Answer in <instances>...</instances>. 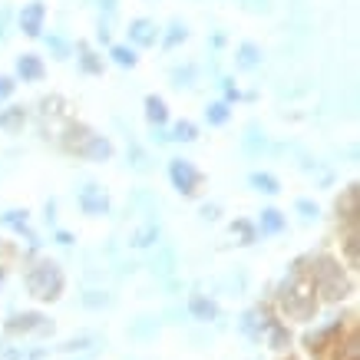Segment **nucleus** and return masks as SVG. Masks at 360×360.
Segmentation results:
<instances>
[{
    "label": "nucleus",
    "mask_w": 360,
    "mask_h": 360,
    "mask_svg": "<svg viewBox=\"0 0 360 360\" xmlns=\"http://www.w3.org/2000/svg\"><path fill=\"white\" fill-rule=\"evenodd\" d=\"M248 186L255 188V192H262V195H278V192H281V182H278V175L264 172V169H255V172L248 175Z\"/></svg>",
    "instance_id": "nucleus-22"
},
{
    "label": "nucleus",
    "mask_w": 360,
    "mask_h": 360,
    "mask_svg": "<svg viewBox=\"0 0 360 360\" xmlns=\"http://www.w3.org/2000/svg\"><path fill=\"white\" fill-rule=\"evenodd\" d=\"M340 248H344L347 268L350 271H357V264H360V231H357V225H344V229H340Z\"/></svg>",
    "instance_id": "nucleus-18"
},
{
    "label": "nucleus",
    "mask_w": 360,
    "mask_h": 360,
    "mask_svg": "<svg viewBox=\"0 0 360 360\" xmlns=\"http://www.w3.org/2000/svg\"><path fill=\"white\" fill-rule=\"evenodd\" d=\"M66 153L79 155V159H89V162H110L112 159V142L110 136L103 132H93L83 122H66L63 136H60Z\"/></svg>",
    "instance_id": "nucleus-3"
},
{
    "label": "nucleus",
    "mask_w": 360,
    "mask_h": 360,
    "mask_svg": "<svg viewBox=\"0 0 360 360\" xmlns=\"http://www.w3.org/2000/svg\"><path fill=\"white\" fill-rule=\"evenodd\" d=\"M23 120H27L23 106H7V110L0 112V129H20Z\"/></svg>",
    "instance_id": "nucleus-34"
},
{
    "label": "nucleus",
    "mask_w": 360,
    "mask_h": 360,
    "mask_svg": "<svg viewBox=\"0 0 360 360\" xmlns=\"http://www.w3.org/2000/svg\"><path fill=\"white\" fill-rule=\"evenodd\" d=\"M274 304H278V311H281L288 321H301V324L317 314L321 301H317L314 288L307 281V271H304V262H301V258H297V262L288 268V274L281 278L278 291H274Z\"/></svg>",
    "instance_id": "nucleus-2"
},
{
    "label": "nucleus",
    "mask_w": 360,
    "mask_h": 360,
    "mask_svg": "<svg viewBox=\"0 0 360 360\" xmlns=\"http://www.w3.org/2000/svg\"><path fill=\"white\" fill-rule=\"evenodd\" d=\"M241 149L258 159L262 153H268V132H264L258 122H248V129H245V136H241Z\"/></svg>",
    "instance_id": "nucleus-19"
},
{
    "label": "nucleus",
    "mask_w": 360,
    "mask_h": 360,
    "mask_svg": "<svg viewBox=\"0 0 360 360\" xmlns=\"http://www.w3.org/2000/svg\"><path fill=\"white\" fill-rule=\"evenodd\" d=\"M169 136H172V142H182V146H188V142L198 139V126L192 120H179V122H172Z\"/></svg>",
    "instance_id": "nucleus-32"
},
{
    "label": "nucleus",
    "mask_w": 360,
    "mask_h": 360,
    "mask_svg": "<svg viewBox=\"0 0 360 360\" xmlns=\"http://www.w3.org/2000/svg\"><path fill=\"white\" fill-rule=\"evenodd\" d=\"M188 314L195 317L198 324H212V321H219V301L208 295H192L188 297Z\"/></svg>",
    "instance_id": "nucleus-15"
},
{
    "label": "nucleus",
    "mask_w": 360,
    "mask_h": 360,
    "mask_svg": "<svg viewBox=\"0 0 360 360\" xmlns=\"http://www.w3.org/2000/svg\"><path fill=\"white\" fill-rule=\"evenodd\" d=\"M77 66L89 77H96V73H103V56L96 50H89V44H77Z\"/></svg>",
    "instance_id": "nucleus-23"
},
{
    "label": "nucleus",
    "mask_w": 360,
    "mask_h": 360,
    "mask_svg": "<svg viewBox=\"0 0 360 360\" xmlns=\"http://www.w3.org/2000/svg\"><path fill=\"white\" fill-rule=\"evenodd\" d=\"M229 120H231V103L215 99V103H208L205 106V122L208 126H225Z\"/></svg>",
    "instance_id": "nucleus-28"
},
{
    "label": "nucleus",
    "mask_w": 360,
    "mask_h": 360,
    "mask_svg": "<svg viewBox=\"0 0 360 360\" xmlns=\"http://www.w3.org/2000/svg\"><path fill=\"white\" fill-rule=\"evenodd\" d=\"M142 106H146V122L149 126H165L169 122V106H165V99L159 93H149Z\"/></svg>",
    "instance_id": "nucleus-21"
},
{
    "label": "nucleus",
    "mask_w": 360,
    "mask_h": 360,
    "mask_svg": "<svg viewBox=\"0 0 360 360\" xmlns=\"http://www.w3.org/2000/svg\"><path fill=\"white\" fill-rule=\"evenodd\" d=\"M110 60L116 66H122V70H132V66L139 63V53H136V46H129V44H112Z\"/></svg>",
    "instance_id": "nucleus-27"
},
{
    "label": "nucleus",
    "mask_w": 360,
    "mask_h": 360,
    "mask_svg": "<svg viewBox=\"0 0 360 360\" xmlns=\"http://www.w3.org/2000/svg\"><path fill=\"white\" fill-rule=\"evenodd\" d=\"M13 93H17V79H13V77H0V103H7Z\"/></svg>",
    "instance_id": "nucleus-40"
},
{
    "label": "nucleus",
    "mask_w": 360,
    "mask_h": 360,
    "mask_svg": "<svg viewBox=\"0 0 360 360\" xmlns=\"http://www.w3.org/2000/svg\"><path fill=\"white\" fill-rule=\"evenodd\" d=\"M159 37H162V30H159V23L149 20V17H136V20H129V27H126V44L136 46V50L155 46Z\"/></svg>",
    "instance_id": "nucleus-9"
},
{
    "label": "nucleus",
    "mask_w": 360,
    "mask_h": 360,
    "mask_svg": "<svg viewBox=\"0 0 360 360\" xmlns=\"http://www.w3.org/2000/svg\"><path fill=\"white\" fill-rule=\"evenodd\" d=\"M159 238H162V229H159V221L149 219L146 225H139V229L132 231L129 245L132 248H153V245H159Z\"/></svg>",
    "instance_id": "nucleus-20"
},
{
    "label": "nucleus",
    "mask_w": 360,
    "mask_h": 360,
    "mask_svg": "<svg viewBox=\"0 0 360 360\" xmlns=\"http://www.w3.org/2000/svg\"><path fill=\"white\" fill-rule=\"evenodd\" d=\"M0 225H4V229H11V231H17L20 238L30 241L33 248L40 245V241H37V235L30 231V212H27V208H7V212L0 215Z\"/></svg>",
    "instance_id": "nucleus-12"
},
{
    "label": "nucleus",
    "mask_w": 360,
    "mask_h": 360,
    "mask_svg": "<svg viewBox=\"0 0 360 360\" xmlns=\"http://www.w3.org/2000/svg\"><path fill=\"white\" fill-rule=\"evenodd\" d=\"M255 229H258V235H281V231L288 229V215H284V212H278L274 205H268V208H262V212H258Z\"/></svg>",
    "instance_id": "nucleus-17"
},
{
    "label": "nucleus",
    "mask_w": 360,
    "mask_h": 360,
    "mask_svg": "<svg viewBox=\"0 0 360 360\" xmlns=\"http://www.w3.org/2000/svg\"><path fill=\"white\" fill-rule=\"evenodd\" d=\"M231 235L238 238V245H255V241H258V229H255V221H248V219L231 221Z\"/></svg>",
    "instance_id": "nucleus-33"
},
{
    "label": "nucleus",
    "mask_w": 360,
    "mask_h": 360,
    "mask_svg": "<svg viewBox=\"0 0 360 360\" xmlns=\"http://www.w3.org/2000/svg\"><path fill=\"white\" fill-rule=\"evenodd\" d=\"M79 301H83V307H89V311H103V307H112V304H116L112 291H106V288H89V291L79 297Z\"/></svg>",
    "instance_id": "nucleus-26"
},
{
    "label": "nucleus",
    "mask_w": 360,
    "mask_h": 360,
    "mask_svg": "<svg viewBox=\"0 0 360 360\" xmlns=\"http://www.w3.org/2000/svg\"><path fill=\"white\" fill-rule=\"evenodd\" d=\"M212 46H215V50H219V46H225V33H215V37H212Z\"/></svg>",
    "instance_id": "nucleus-47"
},
{
    "label": "nucleus",
    "mask_w": 360,
    "mask_h": 360,
    "mask_svg": "<svg viewBox=\"0 0 360 360\" xmlns=\"http://www.w3.org/2000/svg\"><path fill=\"white\" fill-rule=\"evenodd\" d=\"M169 182H172V188L179 195L192 198L198 192V186H202V172H198V165L192 159L175 155V159H169Z\"/></svg>",
    "instance_id": "nucleus-5"
},
{
    "label": "nucleus",
    "mask_w": 360,
    "mask_h": 360,
    "mask_svg": "<svg viewBox=\"0 0 360 360\" xmlns=\"http://www.w3.org/2000/svg\"><path fill=\"white\" fill-rule=\"evenodd\" d=\"M155 330H159V321H155V317H139V321H132L129 324V334L132 338H139V340L153 338Z\"/></svg>",
    "instance_id": "nucleus-35"
},
{
    "label": "nucleus",
    "mask_w": 360,
    "mask_h": 360,
    "mask_svg": "<svg viewBox=\"0 0 360 360\" xmlns=\"http://www.w3.org/2000/svg\"><path fill=\"white\" fill-rule=\"evenodd\" d=\"M4 328H7V334L20 338V334H50L53 324H50L40 311H23V314H11V321H7Z\"/></svg>",
    "instance_id": "nucleus-10"
},
{
    "label": "nucleus",
    "mask_w": 360,
    "mask_h": 360,
    "mask_svg": "<svg viewBox=\"0 0 360 360\" xmlns=\"http://www.w3.org/2000/svg\"><path fill=\"white\" fill-rule=\"evenodd\" d=\"M149 139L155 142V146H169L172 142V136H169V126H153V136Z\"/></svg>",
    "instance_id": "nucleus-41"
},
{
    "label": "nucleus",
    "mask_w": 360,
    "mask_h": 360,
    "mask_svg": "<svg viewBox=\"0 0 360 360\" xmlns=\"http://www.w3.org/2000/svg\"><path fill=\"white\" fill-rule=\"evenodd\" d=\"M241 4H245L251 13H268L271 11V0H241Z\"/></svg>",
    "instance_id": "nucleus-43"
},
{
    "label": "nucleus",
    "mask_w": 360,
    "mask_h": 360,
    "mask_svg": "<svg viewBox=\"0 0 360 360\" xmlns=\"http://www.w3.org/2000/svg\"><path fill=\"white\" fill-rule=\"evenodd\" d=\"M17 30H20L23 37H44V30H46V4H40V0L23 4V11L17 13Z\"/></svg>",
    "instance_id": "nucleus-11"
},
{
    "label": "nucleus",
    "mask_w": 360,
    "mask_h": 360,
    "mask_svg": "<svg viewBox=\"0 0 360 360\" xmlns=\"http://www.w3.org/2000/svg\"><path fill=\"white\" fill-rule=\"evenodd\" d=\"M235 70H241V73H251V70H258L262 66V60H264V53H262V46L258 44H251V40H245V44H238L235 46Z\"/></svg>",
    "instance_id": "nucleus-16"
},
{
    "label": "nucleus",
    "mask_w": 360,
    "mask_h": 360,
    "mask_svg": "<svg viewBox=\"0 0 360 360\" xmlns=\"http://www.w3.org/2000/svg\"><path fill=\"white\" fill-rule=\"evenodd\" d=\"M126 165H129L132 172H139V175L153 172V159H149V153L142 149L139 142H129V149H126Z\"/></svg>",
    "instance_id": "nucleus-25"
},
{
    "label": "nucleus",
    "mask_w": 360,
    "mask_h": 360,
    "mask_svg": "<svg viewBox=\"0 0 360 360\" xmlns=\"http://www.w3.org/2000/svg\"><path fill=\"white\" fill-rule=\"evenodd\" d=\"M46 50L53 53V60H70V53H73V46L66 44V37H60V33L46 37Z\"/></svg>",
    "instance_id": "nucleus-36"
},
{
    "label": "nucleus",
    "mask_w": 360,
    "mask_h": 360,
    "mask_svg": "<svg viewBox=\"0 0 360 360\" xmlns=\"http://www.w3.org/2000/svg\"><path fill=\"white\" fill-rule=\"evenodd\" d=\"M347 324H354V314H347V317H334L330 324H324V328H317V330H311V334H307V338H304V347L311 350L314 357H321V354H324V350L330 347V340L338 338V334H340L344 328H347Z\"/></svg>",
    "instance_id": "nucleus-8"
},
{
    "label": "nucleus",
    "mask_w": 360,
    "mask_h": 360,
    "mask_svg": "<svg viewBox=\"0 0 360 360\" xmlns=\"http://www.w3.org/2000/svg\"><path fill=\"white\" fill-rule=\"evenodd\" d=\"M219 86L225 89V103H235V99H241L238 86H235V83H231V79H219Z\"/></svg>",
    "instance_id": "nucleus-42"
},
{
    "label": "nucleus",
    "mask_w": 360,
    "mask_h": 360,
    "mask_svg": "<svg viewBox=\"0 0 360 360\" xmlns=\"http://www.w3.org/2000/svg\"><path fill=\"white\" fill-rule=\"evenodd\" d=\"M304 271H307V281L314 288L317 301H347L354 295V271L347 264L328 255V251H317V255H304Z\"/></svg>",
    "instance_id": "nucleus-1"
},
{
    "label": "nucleus",
    "mask_w": 360,
    "mask_h": 360,
    "mask_svg": "<svg viewBox=\"0 0 360 360\" xmlns=\"http://www.w3.org/2000/svg\"><path fill=\"white\" fill-rule=\"evenodd\" d=\"M238 330L245 334V338H251V340H262V334H264L262 311H258V307H255V311H245V314L238 317Z\"/></svg>",
    "instance_id": "nucleus-24"
},
{
    "label": "nucleus",
    "mask_w": 360,
    "mask_h": 360,
    "mask_svg": "<svg viewBox=\"0 0 360 360\" xmlns=\"http://www.w3.org/2000/svg\"><path fill=\"white\" fill-rule=\"evenodd\" d=\"M172 86L175 89H192L195 86V79H198V70L192 63H186V66H172Z\"/></svg>",
    "instance_id": "nucleus-30"
},
{
    "label": "nucleus",
    "mask_w": 360,
    "mask_h": 360,
    "mask_svg": "<svg viewBox=\"0 0 360 360\" xmlns=\"http://www.w3.org/2000/svg\"><path fill=\"white\" fill-rule=\"evenodd\" d=\"M96 7H99V17H103V20H112L116 11H120V0H96Z\"/></svg>",
    "instance_id": "nucleus-39"
},
{
    "label": "nucleus",
    "mask_w": 360,
    "mask_h": 360,
    "mask_svg": "<svg viewBox=\"0 0 360 360\" xmlns=\"http://www.w3.org/2000/svg\"><path fill=\"white\" fill-rule=\"evenodd\" d=\"M284 360H291V357H284Z\"/></svg>",
    "instance_id": "nucleus-49"
},
{
    "label": "nucleus",
    "mask_w": 360,
    "mask_h": 360,
    "mask_svg": "<svg viewBox=\"0 0 360 360\" xmlns=\"http://www.w3.org/2000/svg\"><path fill=\"white\" fill-rule=\"evenodd\" d=\"M77 205L89 219H103V215H110V192L103 186H96V182H86L77 192Z\"/></svg>",
    "instance_id": "nucleus-6"
},
{
    "label": "nucleus",
    "mask_w": 360,
    "mask_h": 360,
    "mask_svg": "<svg viewBox=\"0 0 360 360\" xmlns=\"http://www.w3.org/2000/svg\"><path fill=\"white\" fill-rule=\"evenodd\" d=\"M202 219L215 221V219H219V205H202Z\"/></svg>",
    "instance_id": "nucleus-45"
},
{
    "label": "nucleus",
    "mask_w": 360,
    "mask_h": 360,
    "mask_svg": "<svg viewBox=\"0 0 360 360\" xmlns=\"http://www.w3.org/2000/svg\"><path fill=\"white\" fill-rule=\"evenodd\" d=\"M0 291H4V264H0Z\"/></svg>",
    "instance_id": "nucleus-48"
},
{
    "label": "nucleus",
    "mask_w": 360,
    "mask_h": 360,
    "mask_svg": "<svg viewBox=\"0 0 360 360\" xmlns=\"http://www.w3.org/2000/svg\"><path fill=\"white\" fill-rule=\"evenodd\" d=\"M96 37H99V44H110V37H112L110 20H103V17H99V30H96Z\"/></svg>",
    "instance_id": "nucleus-44"
},
{
    "label": "nucleus",
    "mask_w": 360,
    "mask_h": 360,
    "mask_svg": "<svg viewBox=\"0 0 360 360\" xmlns=\"http://www.w3.org/2000/svg\"><path fill=\"white\" fill-rule=\"evenodd\" d=\"M56 241H60V245H73V235L63 229H56Z\"/></svg>",
    "instance_id": "nucleus-46"
},
{
    "label": "nucleus",
    "mask_w": 360,
    "mask_h": 360,
    "mask_svg": "<svg viewBox=\"0 0 360 360\" xmlns=\"http://www.w3.org/2000/svg\"><path fill=\"white\" fill-rule=\"evenodd\" d=\"M23 288H27V295L37 297V301H56L66 288V274H63V268L56 262H50V258H33V262L27 264V274H23Z\"/></svg>",
    "instance_id": "nucleus-4"
},
{
    "label": "nucleus",
    "mask_w": 360,
    "mask_h": 360,
    "mask_svg": "<svg viewBox=\"0 0 360 360\" xmlns=\"http://www.w3.org/2000/svg\"><path fill=\"white\" fill-rule=\"evenodd\" d=\"M321 360H360V338L357 324H347L338 338L330 340V347L321 354Z\"/></svg>",
    "instance_id": "nucleus-7"
},
{
    "label": "nucleus",
    "mask_w": 360,
    "mask_h": 360,
    "mask_svg": "<svg viewBox=\"0 0 360 360\" xmlns=\"http://www.w3.org/2000/svg\"><path fill=\"white\" fill-rule=\"evenodd\" d=\"M295 212H297V215H301L304 221H314L317 215H321V208H317L314 198H297V202H295Z\"/></svg>",
    "instance_id": "nucleus-38"
},
{
    "label": "nucleus",
    "mask_w": 360,
    "mask_h": 360,
    "mask_svg": "<svg viewBox=\"0 0 360 360\" xmlns=\"http://www.w3.org/2000/svg\"><path fill=\"white\" fill-rule=\"evenodd\" d=\"M13 33V11L7 4H0V44H7Z\"/></svg>",
    "instance_id": "nucleus-37"
},
{
    "label": "nucleus",
    "mask_w": 360,
    "mask_h": 360,
    "mask_svg": "<svg viewBox=\"0 0 360 360\" xmlns=\"http://www.w3.org/2000/svg\"><path fill=\"white\" fill-rule=\"evenodd\" d=\"M149 268H153L155 274H162V278H169V274L175 271V251L172 248H159L153 255V262H149Z\"/></svg>",
    "instance_id": "nucleus-31"
},
{
    "label": "nucleus",
    "mask_w": 360,
    "mask_h": 360,
    "mask_svg": "<svg viewBox=\"0 0 360 360\" xmlns=\"http://www.w3.org/2000/svg\"><path fill=\"white\" fill-rule=\"evenodd\" d=\"M186 37H188V27H186V23H182V20H172V23H169V30L159 37V44H162L165 50H175L179 44H186Z\"/></svg>",
    "instance_id": "nucleus-29"
},
{
    "label": "nucleus",
    "mask_w": 360,
    "mask_h": 360,
    "mask_svg": "<svg viewBox=\"0 0 360 360\" xmlns=\"http://www.w3.org/2000/svg\"><path fill=\"white\" fill-rule=\"evenodd\" d=\"M46 77V63L40 53H20L17 56V77L13 79H23V83H40Z\"/></svg>",
    "instance_id": "nucleus-13"
},
{
    "label": "nucleus",
    "mask_w": 360,
    "mask_h": 360,
    "mask_svg": "<svg viewBox=\"0 0 360 360\" xmlns=\"http://www.w3.org/2000/svg\"><path fill=\"white\" fill-rule=\"evenodd\" d=\"M357 198H360V192H357V186H347L344 188V195L338 198V225L344 229V225H357V215H360V205H357Z\"/></svg>",
    "instance_id": "nucleus-14"
}]
</instances>
